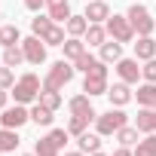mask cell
<instances>
[{"mask_svg": "<svg viewBox=\"0 0 156 156\" xmlns=\"http://www.w3.org/2000/svg\"><path fill=\"white\" fill-rule=\"evenodd\" d=\"M46 138H49V141H52V144H55V147L61 150V147L67 144V138H70V132H67V129H52V132H49Z\"/></svg>", "mask_w": 156, "mask_h": 156, "instance_id": "35", "label": "cell"}, {"mask_svg": "<svg viewBox=\"0 0 156 156\" xmlns=\"http://www.w3.org/2000/svg\"><path fill=\"white\" fill-rule=\"evenodd\" d=\"M89 46H101L104 40H107V28L104 25H89V31H86V37H83Z\"/></svg>", "mask_w": 156, "mask_h": 156, "instance_id": "28", "label": "cell"}, {"mask_svg": "<svg viewBox=\"0 0 156 156\" xmlns=\"http://www.w3.org/2000/svg\"><path fill=\"white\" fill-rule=\"evenodd\" d=\"M107 98H110V107H126L132 98H135V92L129 89V83H113L110 89H107Z\"/></svg>", "mask_w": 156, "mask_h": 156, "instance_id": "12", "label": "cell"}, {"mask_svg": "<svg viewBox=\"0 0 156 156\" xmlns=\"http://www.w3.org/2000/svg\"><path fill=\"white\" fill-rule=\"evenodd\" d=\"M122 126H129V116H126V110H122V107H110L107 113H98V116H95V129H98V135H101V138L116 135Z\"/></svg>", "mask_w": 156, "mask_h": 156, "instance_id": "2", "label": "cell"}, {"mask_svg": "<svg viewBox=\"0 0 156 156\" xmlns=\"http://www.w3.org/2000/svg\"><path fill=\"white\" fill-rule=\"evenodd\" d=\"M16 147H19V129L0 126V153H16Z\"/></svg>", "mask_w": 156, "mask_h": 156, "instance_id": "20", "label": "cell"}, {"mask_svg": "<svg viewBox=\"0 0 156 156\" xmlns=\"http://www.w3.org/2000/svg\"><path fill=\"white\" fill-rule=\"evenodd\" d=\"M67 107H70V113H73V116H86V119H92V122H95V116H98V113H95V107H92V98H89L86 92H83V95H73Z\"/></svg>", "mask_w": 156, "mask_h": 156, "instance_id": "10", "label": "cell"}, {"mask_svg": "<svg viewBox=\"0 0 156 156\" xmlns=\"http://www.w3.org/2000/svg\"><path fill=\"white\" fill-rule=\"evenodd\" d=\"M89 122H92V119H86V116H73V113H70V122H67V132L80 138V135H83V132L89 129Z\"/></svg>", "mask_w": 156, "mask_h": 156, "instance_id": "31", "label": "cell"}, {"mask_svg": "<svg viewBox=\"0 0 156 156\" xmlns=\"http://www.w3.org/2000/svg\"><path fill=\"white\" fill-rule=\"evenodd\" d=\"M46 9H49V19L64 25L73 12H70V0H46Z\"/></svg>", "mask_w": 156, "mask_h": 156, "instance_id": "13", "label": "cell"}, {"mask_svg": "<svg viewBox=\"0 0 156 156\" xmlns=\"http://www.w3.org/2000/svg\"><path fill=\"white\" fill-rule=\"evenodd\" d=\"M98 58L104 61V64H116L119 58H122V43H116V40H104L101 46H98Z\"/></svg>", "mask_w": 156, "mask_h": 156, "instance_id": "14", "label": "cell"}, {"mask_svg": "<svg viewBox=\"0 0 156 156\" xmlns=\"http://www.w3.org/2000/svg\"><path fill=\"white\" fill-rule=\"evenodd\" d=\"M22 43V34H19V28L16 25H3V28H0V46H19Z\"/></svg>", "mask_w": 156, "mask_h": 156, "instance_id": "25", "label": "cell"}, {"mask_svg": "<svg viewBox=\"0 0 156 156\" xmlns=\"http://www.w3.org/2000/svg\"><path fill=\"white\" fill-rule=\"evenodd\" d=\"M135 58H138V61L156 58V40H153V37H138V43H135Z\"/></svg>", "mask_w": 156, "mask_h": 156, "instance_id": "16", "label": "cell"}, {"mask_svg": "<svg viewBox=\"0 0 156 156\" xmlns=\"http://www.w3.org/2000/svg\"><path fill=\"white\" fill-rule=\"evenodd\" d=\"M135 156H156V132L144 135V138L135 144Z\"/></svg>", "mask_w": 156, "mask_h": 156, "instance_id": "24", "label": "cell"}, {"mask_svg": "<svg viewBox=\"0 0 156 156\" xmlns=\"http://www.w3.org/2000/svg\"><path fill=\"white\" fill-rule=\"evenodd\" d=\"M104 28H107V37L116 40V43H132V40H135V28H132L129 16H116V12H113V16L104 22Z\"/></svg>", "mask_w": 156, "mask_h": 156, "instance_id": "5", "label": "cell"}, {"mask_svg": "<svg viewBox=\"0 0 156 156\" xmlns=\"http://www.w3.org/2000/svg\"><path fill=\"white\" fill-rule=\"evenodd\" d=\"M107 64L101 61L95 70H89L86 73V80H83V92L89 95V98H95V95H107Z\"/></svg>", "mask_w": 156, "mask_h": 156, "instance_id": "6", "label": "cell"}, {"mask_svg": "<svg viewBox=\"0 0 156 156\" xmlns=\"http://www.w3.org/2000/svg\"><path fill=\"white\" fill-rule=\"evenodd\" d=\"M22 61H25V49H22V46H6V49H3V64L19 67Z\"/></svg>", "mask_w": 156, "mask_h": 156, "instance_id": "29", "label": "cell"}, {"mask_svg": "<svg viewBox=\"0 0 156 156\" xmlns=\"http://www.w3.org/2000/svg\"><path fill=\"white\" fill-rule=\"evenodd\" d=\"M89 156H107V153H101V150H98V153H89Z\"/></svg>", "mask_w": 156, "mask_h": 156, "instance_id": "41", "label": "cell"}, {"mask_svg": "<svg viewBox=\"0 0 156 156\" xmlns=\"http://www.w3.org/2000/svg\"><path fill=\"white\" fill-rule=\"evenodd\" d=\"M135 98H138L141 107H153L156 110V83H141L138 92H135Z\"/></svg>", "mask_w": 156, "mask_h": 156, "instance_id": "17", "label": "cell"}, {"mask_svg": "<svg viewBox=\"0 0 156 156\" xmlns=\"http://www.w3.org/2000/svg\"><path fill=\"white\" fill-rule=\"evenodd\" d=\"M110 156H135V150H132V147H122V144H119V147H116V150H113Z\"/></svg>", "mask_w": 156, "mask_h": 156, "instance_id": "37", "label": "cell"}, {"mask_svg": "<svg viewBox=\"0 0 156 156\" xmlns=\"http://www.w3.org/2000/svg\"><path fill=\"white\" fill-rule=\"evenodd\" d=\"M126 16H129V22H132V28H135V34H138V37H153L156 22H153V16H150V9H147V6L132 3Z\"/></svg>", "mask_w": 156, "mask_h": 156, "instance_id": "3", "label": "cell"}, {"mask_svg": "<svg viewBox=\"0 0 156 156\" xmlns=\"http://www.w3.org/2000/svg\"><path fill=\"white\" fill-rule=\"evenodd\" d=\"M25 122H31V110L25 104H16V107H3V110H0V126H3V129H22Z\"/></svg>", "mask_w": 156, "mask_h": 156, "instance_id": "7", "label": "cell"}, {"mask_svg": "<svg viewBox=\"0 0 156 156\" xmlns=\"http://www.w3.org/2000/svg\"><path fill=\"white\" fill-rule=\"evenodd\" d=\"M64 156H86L83 150H73V153H64Z\"/></svg>", "mask_w": 156, "mask_h": 156, "instance_id": "40", "label": "cell"}, {"mask_svg": "<svg viewBox=\"0 0 156 156\" xmlns=\"http://www.w3.org/2000/svg\"><path fill=\"white\" fill-rule=\"evenodd\" d=\"M138 135H141V132H138V126H122V129L116 132V141H119L122 147H135V144L141 141Z\"/></svg>", "mask_w": 156, "mask_h": 156, "instance_id": "27", "label": "cell"}, {"mask_svg": "<svg viewBox=\"0 0 156 156\" xmlns=\"http://www.w3.org/2000/svg\"><path fill=\"white\" fill-rule=\"evenodd\" d=\"M6 101H9V89H0V110L6 107Z\"/></svg>", "mask_w": 156, "mask_h": 156, "instance_id": "39", "label": "cell"}, {"mask_svg": "<svg viewBox=\"0 0 156 156\" xmlns=\"http://www.w3.org/2000/svg\"><path fill=\"white\" fill-rule=\"evenodd\" d=\"M43 3H46V0H25V6H28V9H34V12H37Z\"/></svg>", "mask_w": 156, "mask_h": 156, "instance_id": "38", "label": "cell"}, {"mask_svg": "<svg viewBox=\"0 0 156 156\" xmlns=\"http://www.w3.org/2000/svg\"><path fill=\"white\" fill-rule=\"evenodd\" d=\"M22 156H37V153H22Z\"/></svg>", "mask_w": 156, "mask_h": 156, "instance_id": "42", "label": "cell"}, {"mask_svg": "<svg viewBox=\"0 0 156 156\" xmlns=\"http://www.w3.org/2000/svg\"><path fill=\"white\" fill-rule=\"evenodd\" d=\"M61 49H64V58H67V61H76V58L86 52V40H83V37H67Z\"/></svg>", "mask_w": 156, "mask_h": 156, "instance_id": "19", "label": "cell"}, {"mask_svg": "<svg viewBox=\"0 0 156 156\" xmlns=\"http://www.w3.org/2000/svg\"><path fill=\"white\" fill-rule=\"evenodd\" d=\"M73 73H76L73 61L61 58V61H55V64L49 67V73H46V80H43V86H46V89H61V86H67V83L73 80Z\"/></svg>", "mask_w": 156, "mask_h": 156, "instance_id": "4", "label": "cell"}, {"mask_svg": "<svg viewBox=\"0 0 156 156\" xmlns=\"http://www.w3.org/2000/svg\"><path fill=\"white\" fill-rule=\"evenodd\" d=\"M135 126H138V132H141V135L156 132V110H153V107H141V110H138V116H135Z\"/></svg>", "mask_w": 156, "mask_h": 156, "instance_id": "15", "label": "cell"}, {"mask_svg": "<svg viewBox=\"0 0 156 156\" xmlns=\"http://www.w3.org/2000/svg\"><path fill=\"white\" fill-rule=\"evenodd\" d=\"M43 107H49V110H58L61 104H64V98H61V92L58 89H46L43 86V92H40V98H37Z\"/></svg>", "mask_w": 156, "mask_h": 156, "instance_id": "22", "label": "cell"}, {"mask_svg": "<svg viewBox=\"0 0 156 156\" xmlns=\"http://www.w3.org/2000/svg\"><path fill=\"white\" fill-rule=\"evenodd\" d=\"M52 113L55 110H49V107H43L40 101L31 107V122H37V126H52Z\"/></svg>", "mask_w": 156, "mask_h": 156, "instance_id": "26", "label": "cell"}, {"mask_svg": "<svg viewBox=\"0 0 156 156\" xmlns=\"http://www.w3.org/2000/svg\"><path fill=\"white\" fill-rule=\"evenodd\" d=\"M34 153H37V156H58V147H55L49 138H40L37 147H34Z\"/></svg>", "mask_w": 156, "mask_h": 156, "instance_id": "33", "label": "cell"}, {"mask_svg": "<svg viewBox=\"0 0 156 156\" xmlns=\"http://www.w3.org/2000/svg\"><path fill=\"white\" fill-rule=\"evenodd\" d=\"M92 25H104L110 19V6L104 3V0H86V12H83Z\"/></svg>", "mask_w": 156, "mask_h": 156, "instance_id": "11", "label": "cell"}, {"mask_svg": "<svg viewBox=\"0 0 156 156\" xmlns=\"http://www.w3.org/2000/svg\"><path fill=\"white\" fill-rule=\"evenodd\" d=\"M76 147H80L86 156H89V153H98V150H101V135H98V132H95V135L83 132L80 138H76Z\"/></svg>", "mask_w": 156, "mask_h": 156, "instance_id": "21", "label": "cell"}, {"mask_svg": "<svg viewBox=\"0 0 156 156\" xmlns=\"http://www.w3.org/2000/svg\"><path fill=\"white\" fill-rule=\"evenodd\" d=\"M64 40H67V28H61V25H52L43 34V43L46 46H64Z\"/></svg>", "mask_w": 156, "mask_h": 156, "instance_id": "23", "label": "cell"}, {"mask_svg": "<svg viewBox=\"0 0 156 156\" xmlns=\"http://www.w3.org/2000/svg\"><path fill=\"white\" fill-rule=\"evenodd\" d=\"M89 19L86 16H70L67 22H64V28H67V37H86V31H89Z\"/></svg>", "mask_w": 156, "mask_h": 156, "instance_id": "18", "label": "cell"}, {"mask_svg": "<svg viewBox=\"0 0 156 156\" xmlns=\"http://www.w3.org/2000/svg\"><path fill=\"white\" fill-rule=\"evenodd\" d=\"M141 76H144V83H156V58L144 61V67H141Z\"/></svg>", "mask_w": 156, "mask_h": 156, "instance_id": "36", "label": "cell"}, {"mask_svg": "<svg viewBox=\"0 0 156 156\" xmlns=\"http://www.w3.org/2000/svg\"><path fill=\"white\" fill-rule=\"evenodd\" d=\"M22 49H25V61H31V64H43L46 61V43H43V37L31 34L28 40H22Z\"/></svg>", "mask_w": 156, "mask_h": 156, "instance_id": "8", "label": "cell"}, {"mask_svg": "<svg viewBox=\"0 0 156 156\" xmlns=\"http://www.w3.org/2000/svg\"><path fill=\"white\" fill-rule=\"evenodd\" d=\"M12 86H16V73L9 64H3L0 67V89H12Z\"/></svg>", "mask_w": 156, "mask_h": 156, "instance_id": "34", "label": "cell"}, {"mask_svg": "<svg viewBox=\"0 0 156 156\" xmlns=\"http://www.w3.org/2000/svg\"><path fill=\"white\" fill-rule=\"evenodd\" d=\"M98 64H101V58H95L92 52H83L80 58L73 61V67H76V70H83V73H89V70H95Z\"/></svg>", "mask_w": 156, "mask_h": 156, "instance_id": "30", "label": "cell"}, {"mask_svg": "<svg viewBox=\"0 0 156 156\" xmlns=\"http://www.w3.org/2000/svg\"><path fill=\"white\" fill-rule=\"evenodd\" d=\"M40 92H43V83H40L37 73H22L19 80H16V86H12L16 104H31V101L40 98Z\"/></svg>", "mask_w": 156, "mask_h": 156, "instance_id": "1", "label": "cell"}, {"mask_svg": "<svg viewBox=\"0 0 156 156\" xmlns=\"http://www.w3.org/2000/svg\"><path fill=\"white\" fill-rule=\"evenodd\" d=\"M52 25H55V22H52L49 16H37V19H31V31H34L37 37H43V34H46Z\"/></svg>", "mask_w": 156, "mask_h": 156, "instance_id": "32", "label": "cell"}, {"mask_svg": "<svg viewBox=\"0 0 156 156\" xmlns=\"http://www.w3.org/2000/svg\"><path fill=\"white\" fill-rule=\"evenodd\" d=\"M116 73H119V80L122 83H138L141 80V67H138V58H119L116 61Z\"/></svg>", "mask_w": 156, "mask_h": 156, "instance_id": "9", "label": "cell"}]
</instances>
